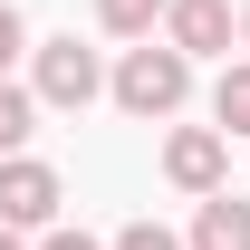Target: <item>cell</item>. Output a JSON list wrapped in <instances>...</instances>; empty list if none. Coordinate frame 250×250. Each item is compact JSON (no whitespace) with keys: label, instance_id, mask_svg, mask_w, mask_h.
<instances>
[{"label":"cell","instance_id":"1","mask_svg":"<svg viewBox=\"0 0 250 250\" xmlns=\"http://www.w3.org/2000/svg\"><path fill=\"white\" fill-rule=\"evenodd\" d=\"M106 87H116V106L125 116H183V96H192V58L183 48H173V39H145V48H125V67L116 77H106Z\"/></svg>","mask_w":250,"mask_h":250},{"label":"cell","instance_id":"2","mask_svg":"<svg viewBox=\"0 0 250 250\" xmlns=\"http://www.w3.org/2000/svg\"><path fill=\"white\" fill-rule=\"evenodd\" d=\"M29 96H39V106H67V116L96 106V96H106L96 48H77V29H67V39H39V48H29Z\"/></svg>","mask_w":250,"mask_h":250},{"label":"cell","instance_id":"3","mask_svg":"<svg viewBox=\"0 0 250 250\" xmlns=\"http://www.w3.org/2000/svg\"><path fill=\"white\" fill-rule=\"evenodd\" d=\"M164 183L192 192V202L221 192L231 183V135H221V125H173V135H164Z\"/></svg>","mask_w":250,"mask_h":250},{"label":"cell","instance_id":"4","mask_svg":"<svg viewBox=\"0 0 250 250\" xmlns=\"http://www.w3.org/2000/svg\"><path fill=\"white\" fill-rule=\"evenodd\" d=\"M58 202H67L58 164H39V154H0V221H10V231H48V221H58Z\"/></svg>","mask_w":250,"mask_h":250},{"label":"cell","instance_id":"5","mask_svg":"<svg viewBox=\"0 0 250 250\" xmlns=\"http://www.w3.org/2000/svg\"><path fill=\"white\" fill-rule=\"evenodd\" d=\"M164 39L183 58H231L241 20H231V0H164Z\"/></svg>","mask_w":250,"mask_h":250},{"label":"cell","instance_id":"6","mask_svg":"<svg viewBox=\"0 0 250 250\" xmlns=\"http://www.w3.org/2000/svg\"><path fill=\"white\" fill-rule=\"evenodd\" d=\"M183 250H250V202L202 192V212H192V241H183Z\"/></svg>","mask_w":250,"mask_h":250},{"label":"cell","instance_id":"7","mask_svg":"<svg viewBox=\"0 0 250 250\" xmlns=\"http://www.w3.org/2000/svg\"><path fill=\"white\" fill-rule=\"evenodd\" d=\"M212 125H221V135H250V58L221 67V87H212Z\"/></svg>","mask_w":250,"mask_h":250},{"label":"cell","instance_id":"8","mask_svg":"<svg viewBox=\"0 0 250 250\" xmlns=\"http://www.w3.org/2000/svg\"><path fill=\"white\" fill-rule=\"evenodd\" d=\"M154 20H164V0H96V29L106 39H154Z\"/></svg>","mask_w":250,"mask_h":250},{"label":"cell","instance_id":"9","mask_svg":"<svg viewBox=\"0 0 250 250\" xmlns=\"http://www.w3.org/2000/svg\"><path fill=\"white\" fill-rule=\"evenodd\" d=\"M29 135H39V96H29V87H10V77H0V154H20Z\"/></svg>","mask_w":250,"mask_h":250},{"label":"cell","instance_id":"10","mask_svg":"<svg viewBox=\"0 0 250 250\" xmlns=\"http://www.w3.org/2000/svg\"><path fill=\"white\" fill-rule=\"evenodd\" d=\"M106 250H183V241H173L164 221H125V231H116V241H106Z\"/></svg>","mask_w":250,"mask_h":250},{"label":"cell","instance_id":"11","mask_svg":"<svg viewBox=\"0 0 250 250\" xmlns=\"http://www.w3.org/2000/svg\"><path fill=\"white\" fill-rule=\"evenodd\" d=\"M20 48H29V20H20V10L0 0V77H10V58H20Z\"/></svg>","mask_w":250,"mask_h":250},{"label":"cell","instance_id":"12","mask_svg":"<svg viewBox=\"0 0 250 250\" xmlns=\"http://www.w3.org/2000/svg\"><path fill=\"white\" fill-rule=\"evenodd\" d=\"M39 250H106V241H87V231H67V221H48V231H39Z\"/></svg>","mask_w":250,"mask_h":250},{"label":"cell","instance_id":"13","mask_svg":"<svg viewBox=\"0 0 250 250\" xmlns=\"http://www.w3.org/2000/svg\"><path fill=\"white\" fill-rule=\"evenodd\" d=\"M0 250H29V231H10V221H0Z\"/></svg>","mask_w":250,"mask_h":250},{"label":"cell","instance_id":"14","mask_svg":"<svg viewBox=\"0 0 250 250\" xmlns=\"http://www.w3.org/2000/svg\"><path fill=\"white\" fill-rule=\"evenodd\" d=\"M241 48H250V0H241Z\"/></svg>","mask_w":250,"mask_h":250}]
</instances>
